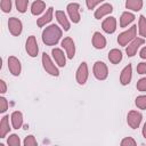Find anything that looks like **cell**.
Segmentation results:
<instances>
[{
  "label": "cell",
  "mask_w": 146,
  "mask_h": 146,
  "mask_svg": "<svg viewBox=\"0 0 146 146\" xmlns=\"http://www.w3.org/2000/svg\"><path fill=\"white\" fill-rule=\"evenodd\" d=\"M63 35V31L56 24L47 26L42 32V41L46 46H55L58 43Z\"/></svg>",
  "instance_id": "1"
},
{
  "label": "cell",
  "mask_w": 146,
  "mask_h": 146,
  "mask_svg": "<svg viewBox=\"0 0 146 146\" xmlns=\"http://www.w3.org/2000/svg\"><path fill=\"white\" fill-rule=\"evenodd\" d=\"M136 33H137V25H132L127 31H124V32H122V33L119 34V36H117V43L120 46H122V47H127L136 38Z\"/></svg>",
  "instance_id": "2"
},
{
  "label": "cell",
  "mask_w": 146,
  "mask_h": 146,
  "mask_svg": "<svg viewBox=\"0 0 146 146\" xmlns=\"http://www.w3.org/2000/svg\"><path fill=\"white\" fill-rule=\"evenodd\" d=\"M92 72H94L95 78H96L97 80H99V81L106 80L107 76H108V68H107V65H106L104 62H100V60H97V62L94 64Z\"/></svg>",
  "instance_id": "3"
},
{
  "label": "cell",
  "mask_w": 146,
  "mask_h": 146,
  "mask_svg": "<svg viewBox=\"0 0 146 146\" xmlns=\"http://www.w3.org/2000/svg\"><path fill=\"white\" fill-rule=\"evenodd\" d=\"M42 66H43L44 71H46L48 74H50V75H52V76H58V75H59L58 68H57L56 65L52 63V60L50 59L49 55H47L46 52L42 54Z\"/></svg>",
  "instance_id": "4"
},
{
  "label": "cell",
  "mask_w": 146,
  "mask_h": 146,
  "mask_svg": "<svg viewBox=\"0 0 146 146\" xmlns=\"http://www.w3.org/2000/svg\"><path fill=\"white\" fill-rule=\"evenodd\" d=\"M141 120H143V115L140 112L138 111H130L127 115V123L130 128L132 129H137L139 128L140 123H141Z\"/></svg>",
  "instance_id": "5"
},
{
  "label": "cell",
  "mask_w": 146,
  "mask_h": 146,
  "mask_svg": "<svg viewBox=\"0 0 146 146\" xmlns=\"http://www.w3.org/2000/svg\"><path fill=\"white\" fill-rule=\"evenodd\" d=\"M25 50L27 52V55L30 57H36L38 52H39V47H38V42H36V38L34 35H30L26 39L25 42Z\"/></svg>",
  "instance_id": "6"
},
{
  "label": "cell",
  "mask_w": 146,
  "mask_h": 146,
  "mask_svg": "<svg viewBox=\"0 0 146 146\" xmlns=\"http://www.w3.org/2000/svg\"><path fill=\"white\" fill-rule=\"evenodd\" d=\"M88 76H89V71H88V65L86 62H82L80 64V66L78 67L76 70V73H75V79H76V82L81 86H83L87 80H88Z\"/></svg>",
  "instance_id": "7"
},
{
  "label": "cell",
  "mask_w": 146,
  "mask_h": 146,
  "mask_svg": "<svg viewBox=\"0 0 146 146\" xmlns=\"http://www.w3.org/2000/svg\"><path fill=\"white\" fill-rule=\"evenodd\" d=\"M67 9V14L70 19L73 23H79L81 21V16H80V5L76 2H71L67 5L66 7Z\"/></svg>",
  "instance_id": "8"
},
{
  "label": "cell",
  "mask_w": 146,
  "mask_h": 146,
  "mask_svg": "<svg viewBox=\"0 0 146 146\" xmlns=\"http://www.w3.org/2000/svg\"><path fill=\"white\" fill-rule=\"evenodd\" d=\"M8 29H9V32L11 35L14 36H18L21 33H22V30H23V24L22 22L16 18V17H10L8 19Z\"/></svg>",
  "instance_id": "9"
},
{
  "label": "cell",
  "mask_w": 146,
  "mask_h": 146,
  "mask_svg": "<svg viewBox=\"0 0 146 146\" xmlns=\"http://www.w3.org/2000/svg\"><path fill=\"white\" fill-rule=\"evenodd\" d=\"M145 43L144 38H135L127 47H125V52L129 57H133L137 54V50L139 49L140 46H143Z\"/></svg>",
  "instance_id": "10"
},
{
  "label": "cell",
  "mask_w": 146,
  "mask_h": 146,
  "mask_svg": "<svg viewBox=\"0 0 146 146\" xmlns=\"http://www.w3.org/2000/svg\"><path fill=\"white\" fill-rule=\"evenodd\" d=\"M60 44H62V47L65 49L66 55H67V58L73 59V57H74V55H75V43H74L73 39H72L71 36H66V38H64V39L62 40Z\"/></svg>",
  "instance_id": "11"
},
{
  "label": "cell",
  "mask_w": 146,
  "mask_h": 146,
  "mask_svg": "<svg viewBox=\"0 0 146 146\" xmlns=\"http://www.w3.org/2000/svg\"><path fill=\"white\" fill-rule=\"evenodd\" d=\"M8 68H9V72L14 76H18L22 71V64H21L19 59L16 58L15 56H9L8 57Z\"/></svg>",
  "instance_id": "12"
},
{
  "label": "cell",
  "mask_w": 146,
  "mask_h": 146,
  "mask_svg": "<svg viewBox=\"0 0 146 146\" xmlns=\"http://www.w3.org/2000/svg\"><path fill=\"white\" fill-rule=\"evenodd\" d=\"M102 29L108 34L114 33L116 30V18L113 16H108L107 18H105L102 23Z\"/></svg>",
  "instance_id": "13"
},
{
  "label": "cell",
  "mask_w": 146,
  "mask_h": 146,
  "mask_svg": "<svg viewBox=\"0 0 146 146\" xmlns=\"http://www.w3.org/2000/svg\"><path fill=\"white\" fill-rule=\"evenodd\" d=\"M112 11H113V6H112L111 3H103L102 6H99V7L95 10L94 16H95L96 19H100V18H103L104 16L110 15Z\"/></svg>",
  "instance_id": "14"
},
{
  "label": "cell",
  "mask_w": 146,
  "mask_h": 146,
  "mask_svg": "<svg viewBox=\"0 0 146 146\" xmlns=\"http://www.w3.org/2000/svg\"><path fill=\"white\" fill-rule=\"evenodd\" d=\"M51 54H52V58L55 59L56 64L59 67H64L66 65V56L60 48H54L51 50Z\"/></svg>",
  "instance_id": "15"
},
{
  "label": "cell",
  "mask_w": 146,
  "mask_h": 146,
  "mask_svg": "<svg viewBox=\"0 0 146 146\" xmlns=\"http://www.w3.org/2000/svg\"><path fill=\"white\" fill-rule=\"evenodd\" d=\"M132 79V66L130 64H128L122 71H121V74H120V83L122 86H127L130 83Z\"/></svg>",
  "instance_id": "16"
},
{
  "label": "cell",
  "mask_w": 146,
  "mask_h": 146,
  "mask_svg": "<svg viewBox=\"0 0 146 146\" xmlns=\"http://www.w3.org/2000/svg\"><path fill=\"white\" fill-rule=\"evenodd\" d=\"M55 15H56L57 22L60 24V26L64 29V31H68L70 27H71V24L68 22V18L66 17V14L63 10H56Z\"/></svg>",
  "instance_id": "17"
},
{
  "label": "cell",
  "mask_w": 146,
  "mask_h": 146,
  "mask_svg": "<svg viewBox=\"0 0 146 146\" xmlns=\"http://www.w3.org/2000/svg\"><path fill=\"white\" fill-rule=\"evenodd\" d=\"M92 46L96 49H104L106 46V39L100 32H95L92 35Z\"/></svg>",
  "instance_id": "18"
},
{
  "label": "cell",
  "mask_w": 146,
  "mask_h": 146,
  "mask_svg": "<svg viewBox=\"0 0 146 146\" xmlns=\"http://www.w3.org/2000/svg\"><path fill=\"white\" fill-rule=\"evenodd\" d=\"M52 14H54V8H52V7H49V8L47 9L46 14L42 15L40 18H38V21H36V25H38L39 27H43L46 24L50 23L51 19H52Z\"/></svg>",
  "instance_id": "19"
},
{
  "label": "cell",
  "mask_w": 146,
  "mask_h": 146,
  "mask_svg": "<svg viewBox=\"0 0 146 146\" xmlns=\"http://www.w3.org/2000/svg\"><path fill=\"white\" fill-rule=\"evenodd\" d=\"M10 120H11V125L14 129H19L23 125V114L19 111H15L11 113L10 115Z\"/></svg>",
  "instance_id": "20"
},
{
  "label": "cell",
  "mask_w": 146,
  "mask_h": 146,
  "mask_svg": "<svg viewBox=\"0 0 146 146\" xmlns=\"http://www.w3.org/2000/svg\"><path fill=\"white\" fill-rule=\"evenodd\" d=\"M46 9V2L42 0H35L31 6V14L34 16L40 15Z\"/></svg>",
  "instance_id": "21"
},
{
  "label": "cell",
  "mask_w": 146,
  "mask_h": 146,
  "mask_svg": "<svg viewBox=\"0 0 146 146\" xmlns=\"http://www.w3.org/2000/svg\"><path fill=\"white\" fill-rule=\"evenodd\" d=\"M135 15L130 11H124L122 13L121 17H120V27H127L130 23H132L135 21Z\"/></svg>",
  "instance_id": "22"
},
{
  "label": "cell",
  "mask_w": 146,
  "mask_h": 146,
  "mask_svg": "<svg viewBox=\"0 0 146 146\" xmlns=\"http://www.w3.org/2000/svg\"><path fill=\"white\" fill-rule=\"evenodd\" d=\"M9 116L5 115L2 116L1 121H0V138H5L7 136V133L10 131V127H9Z\"/></svg>",
  "instance_id": "23"
},
{
  "label": "cell",
  "mask_w": 146,
  "mask_h": 146,
  "mask_svg": "<svg viewBox=\"0 0 146 146\" xmlns=\"http://www.w3.org/2000/svg\"><path fill=\"white\" fill-rule=\"evenodd\" d=\"M108 60L112 64H119L122 60V51L116 49V48L110 50V52H108Z\"/></svg>",
  "instance_id": "24"
},
{
  "label": "cell",
  "mask_w": 146,
  "mask_h": 146,
  "mask_svg": "<svg viewBox=\"0 0 146 146\" xmlns=\"http://www.w3.org/2000/svg\"><path fill=\"white\" fill-rule=\"evenodd\" d=\"M143 0H127L125 1V8L132 11H139L143 8Z\"/></svg>",
  "instance_id": "25"
},
{
  "label": "cell",
  "mask_w": 146,
  "mask_h": 146,
  "mask_svg": "<svg viewBox=\"0 0 146 146\" xmlns=\"http://www.w3.org/2000/svg\"><path fill=\"white\" fill-rule=\"evenodd\" d=\"M138 31H139V35L141 38H146V18L145 16L140 15L139 16V21H138Z\"/></svg>",
  "instance_id": "26"
},
{
  "label": "cell",
  "mask_w": 146,
  "mask_h": 146,
  "mask_svg": "<svg viewBox=\"0 0 146 146\" xmlns=\"http://www.w3.org/2000/svg\"><path fill=\"white\" fill-rule=\"evenodd\" d=\"M15 5H16V8L19 13H25L27 10V7H29V0H15Z\"/></svg>",
  "instance_id": "27"
},
{
  "label": "cell",
  "mask_w": 146,
  "mask_h": 146,
  "mask_svg": "<svg viewBox=\"0 0 146 146\" xmlns=\"http://www.w3.org/2000/svg\"><path fill=\"white\" fill-rule=\"evenodd\" d=\"M136 106L139 110H146V95H140L135 100Z\"/></svg>",
  "instance_id": "28"
},
{
  "label": "cell",
  "mask_w": 146,
  "mask_h": 146,
  "mask_svg": "<svg viewBox=\"0 0 146 146\" xmlns=\"http://www.w3.org/2000/svg\"><path fill=\"white\" fill-rule=\"evenodd\" d=\"M7 144H8L9 146H19V145H21V139H19V137H18L16 133H13V135H10V136L8 137Z\"/></svg>",
  "instance_id": "29"
},
{
  "label": "cell",
  "mask_w": 146,
  "mask_h": 146,
  "mask_svg": "<svg viewBox=\"0 0 146 146\" xmlns=\"http://www.w3.org/2000/svg\"><path fill=\"white\" fill-rule=\"evenodd\" d=\"M23 144H24V146H35L38 143H36V139L33 135H29L25 137Z\"/></svg>",
  "instance_id": "30"
},
{
  "label": "cell",
  "mask_w": 146,
  "mask_h": 146,
  "mask_svg": "<svg viewBox=\"0 0 146 146\" xmlns=\"http://www.w3.org/2000/svg\"><path fill=\"white\" fill-rule=\"evenodd\" d=\"M1 10L3 13H10L11 11V0H1Z\"/></svg>",
  "instance_id": "31"
},
{
  "label": "cell",
  "mask_w": 146,
  "mask_h": 146,
  "mask_svg": "<svg viewBox=\"0 0 146 146\" xmlns=\"http://www.w3.org/2000/svg\"><path fill=\"white\" fill-rule=\"evenodd\" d=\"M121 146H136L137 145V141L132 138V137H125L121 140Z\"/></svg>",
  "instance_id": "32"
},
{
  "label": "cell",
  "mask_w": 146,
  "mask_h": 146,
  "mask_svg": "<svg viewBox=\"0 0 146 146\" xmlns=\"http://www.w3.org/2000/svg\"><path fill=\"white\" fill-rule=\"evenodd\" d=\"M136 88L138 91H141V92H145L146 91V78H141L137 81V84H136Z\"/></svg>",
  "instance_id": "33"
},
{
  "label": "cell",
  "mask_w": 146,
  "mask_h": 146,
  "mask_svg": "<svg viewBox=\"0 0 146 146\" xmlns=\"http://www.w3.org/2000/svg\"><path fill=\"white\" fill-rule=\"evenodd\" d=\"M8 110V100L1 96L0 97V113H5Z\"/></svg>",
  "instance_id": "34"
},
{
  "label": "cell",
  "mask_w": 146,
  "mask_h": 146,
  "mask_svg": "<svg viewBox=\"0 0 146 146\" xmlns=\"http://www.w3.org/2000/svg\"><path fill=\"white\" fill-rule=\"evenodd\" d=\"M103 1H105V0H86V5H87V8L91 10Z\"/></svg>",
  "instance_id": "35"
},
{
  "label": "cell",
  "mask_w": 146,
  "mask_h": 146,
  "mask_svg": "<svg viewBox=\"0 0 146 146\" xmlns=\"http://www.w3.org/2000/svg\"><path fill=\"white\" fill-rule=\"evenodd\" d=\"M137 73L138 74H146V62H141L137 65Z\"/></svg>",
  "instance_id": "36"
},
{
  "label": "cell",
  "mask_w": 146,
  "mask_h": 146,
  "mask_svg": "<svg viewBox=\"0 0 146 146\" xmlns=\"http://www.w3.org/2000/svg\"><path fill=\"white\" fill-rule=\"evenodd\" d=\"M6 91H7V84L3 80H0V92L6 94Z\"/></svg>",
  "instance_id": "37"
},
{
  "label": "cell",
  "mask_w": 146,
  "mask_h": 146,
  "mask_svg": "<svg viewBox=\"0 0 146 146\" xmlns=\"http://www.w3.org/2000/svg\"><path fill=\"white\" fill-rule=\"evenodd\" d=\"M139 56H140V58L146 59V46L141 48V50L139 51Z\"/></svg>",
  "instance_id": "38"
},
{
  "label": "cell",
  "mask_w": 146,
  "mask_h": 146,
  "mask_svg": "<svg viewBox=\"0 0 146 146\" xmlns=\"http://www.w3.org/2000/svg\"><path fill=\"white\" fill-rule=\"evenodd\" d=\"M141 132H143L144 138L146 139V122H145V123H144V125H143V130H141Z\"/></svg>",
  "instance_id": "39"
}]
</instances>
